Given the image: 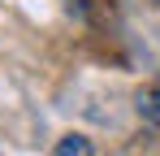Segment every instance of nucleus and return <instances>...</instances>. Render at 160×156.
Here are the masks:
<instances>
[{"mask_svg":"<svg viewBox=\"0 0 160 156\" xmlns=\"http://www.w3.org/2000/svg\"><path fill=\"white\" fill-rule=\"evenodd\" d=\"M56 156H95V148H91L87 134H65V139L56 143Z\"/></svg>","mask_w":160,"mask_h":156,"instance_id":"f257e3e1","label":"nucleus"},{"mask_svg":"<svg viewBox=\"0 0 160 156\" xmlns=\"http://www.w3.org/2000/svg\"><path fill=\"white\" fill-rule=\"evenodd\" d=\"M138 117L160 130V91H138Z\"/></svg>","mask_w":160,"mask_h":156,"instance_id":"f03ea898","label":"nucleus"}]
</instances>
